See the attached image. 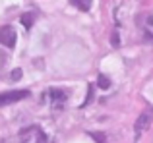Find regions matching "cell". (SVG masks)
Instances as JSON below:
<instances>
[{"instance_id":"cell-1","label":"cell","mask_w":153,"mask_h":143,"mask_svg":"<svg viewBox=\"0 0 153 143\" xmlns=\"http://www.w3.org/2000/svg\"><path fill=\"white\" fill-rule=\"evenodd\" d=\"M19 139L23 143H45L47 137H45V133L41 132L39 126H29V128L19 132Z\"/></svg>"},{"instance_id":"cell-2","label":"cell","mask_w":153,"mask_h":143,"mask_svg":"<svg viewBox=\"0 0 153 143\" xmlns=\"http://www.w3.org/2000/svg\"><path fill=\"white\" fill-rule=\"evenodd\" d=\"M29 97V91L27 89H16V91H6V93L0 95V106H6L12 105V102H18L22 99Z\"/></svg>"},{"instance_id":"cell-3","label":"cell","mask_w":153,"mask_h":143,"mask_svg":"<svg viewBox=\"0 0 153 143\" xmlns=\"http://www.w3.org/2000/svg\"><path fill=\"white\" fill-rule=\"evenodd\" d=\"M0 45L8 46V49H14L16 46V31L12 25L0 27Z\"/></svg>"},{"instance_id":"cell-4","label":"cell","mask_w":153,"mask_h":143,"mask_svg":"<svg viewBox=\"0 0 153 143\" xmlns=\"http://www.w3.org/2000/svg\"><path fill=\"white\" fill-rule=\"evenodd\" d=\"M151 118H153V114L149 112V110H146V112H142V114H140V116H138V120H136V126H134L136 133H142L143 130H147V128H149Z\"/></svg>"},{"instance_id":"cell-5","label":"cell","mask_w":153,"mask_h":143,"mask_svg":"<svg viewBox=\"0 0 153 143\" xmlns=\"http://www.w3.org/2000/svg\"><path fill=\"white\" fill-rule=\"evenodd\" d=\"M49 93H51V99H52V108L60 110L64 106V102H66V93L62 89H51Z\"/></svg>"},{"instance_id":"cell-6","label":"cell","mask_w":153,"mask_h":143,"mask_svg":"<svg viewBox=\"0 0 153 143\" xmlns=\"http://www.w3.org/2000/svg\"><path fill=\"white\" fill-rule=\"evenodd\" d=\"M70 4L82 12H89V8H91V0H70Z\"/></svg>"},{"instance_id":"cell-7","label":"cell","mask_w":153,"mask_h":143,"mask_svg":"<svg viewBox=\"0 0 153 143\" xmlns=\"http://www.w3.org/2000/svg\"><path fill=\"white\" fill-rule=\"evenodd\" d=\"M33 21H35V14H23L22 15V23H23L25 29H29V27L33 25Z\"/></svg>"},{"instance_id":"cell-8","label":"cell","mask_w":153,"mask_h":143,"mask_svg":"<svg viewBox=\"0 0 153 143\" xmlns=\"http://www.w3.org/2000/svg\"><path fill=\"white\" fill-rule=\"evenodd\" d=\"M97 85L101 87V89H108V87H111V79L107 77V75H99V79H97Z\"/></svg>"},{"instance_id":"cell-9","label":"cell","mask_w":153,"mask_h":143,"mask_svg":"<svg viewBox=\"0 0 153 143\" xmlns=\"http://www.w3.org/2000/svg\"><path fill=\"white\" fill-rule=\"evenodd\" d=\"M89 136H91V137H93V139H95V141H97V143H105V141H107V137H105V136H103V133H97V132H91V133H89Z\"/></svg>"},{"instance_id":"cell-10","label":"cell","mask_w":153,"mask_h":143,"mask_svg":"<svg viewBox=\"0 0 153 143\" xmlns=\"http://www.w3.org/2000/svg\"><path fill=\"white\" fill-rule=\"evenodd\" d=\"M19 77H22V70H14L10 74V79H12V81H18Z\"/></svg>"},{"instance_id":"cell-11","label":"cell","mask_w":153,"mask_h":143,"mask_svg":"<svg viewBox=\"0 0 153 143\" xmlns=\"http://www.w3.org/2000/svg\"><path fill=\"white\" fill-rule=\"evenodd\" d=\"M111 43H112V46H120V39H118V33H112V37H111Z\"/></svg>"},{"instance_id":"cell-12","label":"cell","mask_w":153,"mask_h":143,"mask_svg":"<svg viewBox=\"0 0 153 143\" xmlns=\"http://www.w3.org/2000/svg\"><path fill=\"white\" fill-rule=\"evenodd\" d=\"M149 25L153 27V15H151V18H149Z\"/></svg>"}]
</instances>
